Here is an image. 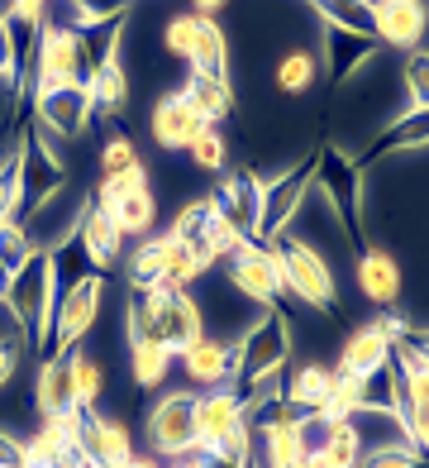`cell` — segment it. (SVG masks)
I'll return each instance as SVG.
<instances>
[{
	"label": "cell",
	"mask_w": 429,
	"mask_h": 468,
	"mask_svg": "<svg viewBox=\"0 0 429 468\" xmlns=\"http://www.w3.org/2000/svg\"><path fill=\"white\" fill-rule=\"evenodd\" d=\"M244 468H263V459H257V454H253V459H248V463H244Z\"/></svg>",
	"instance_id": "58"
},
{
	"label": "cell",
	"mask_w": 429,
	"mask_h": 468,
	"mask_svg": "<svg viewBox=\"0 0 429 468\" xmlns=\"http://www.w3.org/2000/svg\"><path fill=\"white\" fill-rule=\"evenodd\" d=\"M214 216H220L239 239H257V210H263V177L239 167V173H225L220 186L210 191Z\"/></svg>",
	"instance_id": "14"
},
{
	"label": "cell",
	"mask_w": 429,
	"mask_h": 468,
	"mask_svg": "<svg viewBox=\"0 0 429 468\" xmlns=\"http://www.w3.org/2000/svg\"><path fill=\"white\" fill-rule=\"evenodd\" d=\"M319 48H325V77H330L334 91H343V87H349V81L382 53L377 38H362V34H349V29H325Z\"/></svg>",
	"instance_id": "16"
},
{
	"label": "cell",
	"mask_w": 429,
	"mask_h": 468,
	"mask_svg": "<svg viewBox=\"0 0 429 468\" xmlns=\"http://www.w3.org/2000/svg\"><path fill=\"white\" fill-rule=\"evenodd\" d=\"M353 272H358V292L368 296L372 306H382V311L392 306L396 296H401V287H405V278H401V263H396L386 249H377V244L358 249Z\"/></svg>",
	"instance_id": "20"
},
{
	"label": "cell",
	"mask_w": 429,
	"mask_h": 468,
	"mask_svg": "<svg viewBox=\"0 0 429 468\" xmlns=\"http://www.w3.org/2000/svg\"><path fill=\"white\" fill-rule=\"evenodd\" d=\"M210 220H214V201L210 197H191L177 216H172V225H167V234L177 244H191V249H201V239H205V229H210Z\"/></svg>",
	"instance_id": "35"
},
{
	"label": "cell",
	"mask_w": 429,
	"mask_h": 468,
	"mask_svg": "<svg viewBox=\"0 0 429 468\" xmlns=\"http://www.w3.org/2000/svg\"><path fill=\"white\" fill-rule=\"evenodd\" d=\"M186 158H191V167H201V173H220L229 163V144L220 134V124H205V130L186 144Z\"/></svg>",
	"instance_id": "41"
},
{
	"label": "cell",
	"mask_w": 429,
	"mask_h": 468,
	"mask_svg": "<svg viewBox=\"0 0 429 468\" xmlns=\"http://www.w3.org/2000/svg\"><path fill=\"white\" fill-rule=\"evenodd\" d=\"M139 302H143V311H148V321H153V335L162 339L172 354L191 349V345L205 335V315H201L196 302H191V292L153 287V292H143Z\"/></svg>",
	"instance_id": "8"
},
{
	"label": "cell",
	"mask_w": 429,
	"mask_h": 468,
	"mask_svg": "<svg viewBox=\"0 0 429 468\" xmlns=\"http://www.w3.org/2000/svg\"><path fill=\"white\" fill-rule=\"evenodd\" d=\"M405 345H411L420 358H429V330H415V325H411V335H405Z\"/></svg>",
	"instance_id": "55"
},
{
	"label": "cell",
	"mask_w": 429,
	"mask_h": 468,
	"mask_svg": "<svg viewBox=\"0 0 429 468\" xmlns=\"http://www.w3.org/2000/svg\"><path fill=\"white\" fill-rule=\"evenodd\" d=\"M229 287L244 296V302H257V306H277V296H282V272L272 263V249L263 239H244L239 249L229 253Z\"/></svg>",
	"instance_id": "10"
},
{
	"label": "cell",
	"mask_w": 429,
	"mask_h": 468,
	"mask_svg": "<svg viewBox=\"0 0 429 468\" xmlns=\"http://www.w3.org/2000/svg\"><path fill=\"white\" fill-rule=\"evenodd\" d=\"M86 206H91V201H81L77 186L68 182V186L58 191V197H48V201H43L34 216L25 220L29 244H34V249H58L62 239H72L77 225H81V216H86Z\"/></svg>",
	"instance_id": "15"
},
{
	"label": "cell",
	"mask_w": 429,
	"mask_h": 468,
	"mask_svg": "<svg viewBox=\"0 0 429 468\" xmlns=\"http://www.w3.org/2000/svg\"><path fill=\"white\" fill-rule=\"evenodd\" d=\"M148 444L162 459H182L186 450H196V392H167L143 420Z\"/></svg>",
	"instance_id": "9"
},
{
	"label": "cell",
	"mask_w": 429,
	"mask_h": 468,
	"mask_svg": "<svg viewBox=\"0 0 429 468\" xmlns=\"http://www.w3.org/2000/svg\"><path fill=\"white\" fill-rule=\"evenodd\" d=\"M68 358H72L77 407H91V411H96V401H100V392H105V368L96 364V354H81V349H72Z\"/></svg>",
	"instance_id": "39"
},
{
	"label": "cell",
	"mask_w": 429,
	"mask_h": 468,
	"mask_svg": "<svg viewBox=\"0 0 429 468\" xmlns=\"http://www.w3.org/2000/svg\"><path fill=\"white\" fill-rule=\"evenodd\" d=\"M392 358V339H386L377 325H362L343 339V354H339V368L334 373H349V378H368L372 368H382Z\"/></svg>",
	"instance_id": "25"
},
{
	"label": "cell",
	"mask_w": 429,
	"mask_h": 468,
	"mask_svg": "<svg viewBox=\"0 0 429 468\" xmlns=\"http://www.w3.org/2000/svg\"><path fill=\"white\" fill-rule=\"evenodd\" d=\"M34 401L43 420L48 416H68L77 411V388H72V358H43L38 382H34Z\"/></svg>",
	"instance_id": "24"
},
{
	"label": "cell",
	"mask_w": 429,
	"mask_h": 468,
	"mask_svg": "<svg viewBox=\"0 0 429 468\" xmlns=\"http://www.w3.org/2000/svg\"><path fill=\"white\" fill-rule=\"evenodd\" d=\"M100 306H105V272H91V278H81L77 287L58 292V306H53V325H48V345H43V354H48V358H68L81 339L96 330Z\"/></svg>",
	"instance_id": "5"
},
{
	"label": "cell",
	"mask_w": 429,
	"mask_h": 468,
	"mask_svg": "<svg viewBox=\"0 0 429 468\" xmlns=\"http://www.w3.org/2000/svg\"><path fill=\"white\" fill-rule=\"evenodd\" d=\"M134 163H143V158H139V148H134V139H124V134H110V139H105V148H100V158H96V167H100V177H110V173H124V167H134Z\"/></svg>",
	"instance_id": "44"
},
{
	"label": "cell",
	"mask_w": 429,
	"mask_h": 468,
	"mask_svg": "<svg viewBox=\"0 0 429 468\" xmlns=\"http://www.w3.org/2000/svg\"><path fill=\"white\" fill-rule=\"evenodd\" d=\"M167 253H172L167 229H162V234H143V239L134 244V253H129V263H124V282H129V292H134V296H143V292L162 287Z\"/></svg>",
	"instance_id": "23"
},
{
	"label": "cell",
	"mask_w": 429,
	"mask_h": 468,
	"mask_svg": "<svg viewBox=\"0 0 429 468\" xmlns=\"http://www.w3.org/2000/svg\"><path fill=\"white\" fill-rule=\"evenodd\" d=\"M134 191H148V167L143 163H134V167H124V173H110V177H100L96 182V206L100 210H110L115 201H124V197H134Z\"/></svg>",
	"instance_id": "40"
},
{
	"label": "cell",
	"mask_w": 429,
	"mask_h": 468,
	"mask_svg": "<svg viewBox=\"0 0 429 468\" xmlns=\"http://www.w3.org/2000/svg\"><path fill=\"white\" fill-rule=\"evenodd\" d=\"M110 216H115L124 239H143V234H153L158 201H153V191H134V197H124V201L110 206Z\"/></svg>",
	"instance_id": "34"
},
{
	"label": "cell",
	"mask_w": 429,
	"mask_h": 468,
	"mask_svg": "<svg viewBox=\"0 0 429 468\" xmlns=\"http://www.w3.org/2000/svg\"><path fill=\"white\" fill-rule=\"evenodd\" d=\"M372 325H377V330H382L386 339H392V349L401 345V339H405V335H411V321H405V315H401V311H382V315H377V321H372Z\"/></svg>",
	"instance_id": "52"
},
{
	"label": "cell",
	"mask_w": 429,
	"mask_h": 468,
	"mask_svg": "<svg viewBox=\"0 0 429 468\" xmlns=\"http://www.w3.org/2000/svg\"><path fill=\"white\" fill-rule=\"evenodd\" d=\"M186 378L196 382V388H225L229 378H239V354H234L229 339H214V335H201L191 349L177 354Z\"/></svg>",
	"instance_id": "19"
},
{
	"label": "cell",
	"mask_w": 429,
	"mask_h": 468,
	"mask_svg": "<svg viewBox=\"0 0 429 468\" xmlns=\"http://www.w3.org/2000/svg\"><path fill=\"white\" fill-rule=\"evenodd\" d=\"M405 440H411L415 454H429V397L411 401V411H405Z\"/></svg>",
	"instance_id": "48"
},
{
	"label": "cell",
	"mask_w": 429,
	"mask_h": 468,
	"mask_svg": "<svg viewBox=\"0 0 429 468\" xmlns=\"http://www.w3.org/2000/svg\"><path fill=\"white\" fill-rule=\"evenodd\" d=\"M48 5L53 0H10V19H25V25H43V19H48Z\"/></svg>",
	"instance_id": "51"
},
{
	"label": "cell",
	"mask_w": 429,
	"mask_h": 468,
	"mask_svg": "<svg viewBox=\"0 0 429 468\" xmlns=\"http://www.w3.org/2000/svg\"><path fill=\"white\" fill-rule=\"evenodd\" d=\"M196 34H201V15H172L162 25V53L186 62L191 48H196Z\"/></svg>",
	"instance_id": "43"
},
{
	"label": "cell",
	"mask_w": 429,
	"mask_h": 468,
	"mask_svg": "<svg viewBox=\"0 0 429 468\" xmlns=\"http://www.w3.org/2000/svg\"><path fill=\"white\" fill-rule=\"evenodd\" d=\"M86 91H91V111L96 115H120L124 105H129V68H124V48L115 58H105V68L86 81Z\"/></svg>",
	"instance_id": "27"
},
{
	"label": "cell",
	"mask_w": 429,
	"mask_h": 468,
	"mask_svg": "<svg viewBox=\"0 0 429 468\" xmlns=\"http://www.w3.org/2000/svg\"><path fill=\"white\" fill-rule=\"evenodd\" d=\"M415 148H429V111H411V115L386 120L382 130H377V139L362 148V154H353V158H358L362 173H368L372 163L396 158V154H415Z\"/></svg>",
	"instance_id": "17"
},
{
	"label": "cell",
	"mask_w": 429,
	"mask_h": 468,
	"mask_svg": "<svg viewBox=\"0 0 429 468\" xmlns=\"http://www.w3.org/2000/svg\"><path fill=\"white\" fill-rule=\"evenodd\" d=\"M429 5L424 0H372V38L382 48H396L401 58L424 48Z\"/></svg>",
	"instance_id": "13"
},
{
	"label": "cell",
	"mask_w": 429,
	"mask_h": 468,
	"mask_svg": "<svg viewBox=\"0 0 429 468\" xmlns=\"http://www.w3.org/2000/svg\"><path fill=\"white\" fill-rule=\"evenodd\" d=\"M10 278H15V272L0 263V306H5V296H10Z\"/></svg>",
	"instance_id": "56"
},
{
	"label": "cell",
	"mask_w": 429,
	"mask_h": 468,
	"mask_svg": "<svg viewBox=\"0 0 429 468\" xmlns=\"http://www.w3.org/2000/svg\"><path fill=\"white\" fill-rule=\"evenodd\" d=\"M177 91L186 96V105H191V111H196L205 124H220V120L234 115V96H229L225 81H210V77H196V72H191Z\"/></svg>",
	"instance_id": "28"
},
{
	"label": "cell",
	"mask_w": 429,
	"mask_h": 468,
	"mask_svg": "<svg viewBox=\"0 0 429 468\" xmlns=\"http://www.w3.org/2000/svg\"><path fill=\"white\" fill-rule=\"evenodd\" d=\"M401 87H405V111H429V48H415L401 58Z\"/></svg>",
	"instance_id": "37"
},
{
	"label": "cell",
	"mask_w": 429,
	"mask_h": 468,
	"mask_svg": "<svg viewBox=\"0 0 429 468\" xmlns=\"http://www.w3.org/2000/svg\"><path fill=\"white\" fill-rule=\"evenodd\" d=\"M267 249H272L277 272H282V292L300 296L310 311H325V321H334L339 315V287H334V268H330L325 253L306 239H296L291 229L267 239Z\"/></svg>",
	"instance_id": "1"
},
{
	"label": "cell",
	"mask_w": 429,
	"mask_h": 468,
	"mask_svg": "<svg viewBox=\"0 0 429 468\" xmlns=\"http://www.w3.org/2000/svg\"><path fill=\"white\" fill-rule=\"evenodd\" d=\"M310 191H315V148L306 158H296L287 173H277L272 182H263V210H257V239H277L296 216H300V206L310 201Z\"/></svg>",
	"instance_id": "7"
},
{
	"label": "cell",
	"mask_w": 429,
	"mask_h": 468,
	"mask_svg": "<svg viewBox=\"0 0 429 468\" xmlns=\"http://www.w3.org/2000/svg\"><path fill=\"white\" fill-rule=\"evenodd\" d=\"M172 358H177V354H172L167 345H158V339H148V345H129V378H134L143 392H153V388L167 382Z\"/></svg>",
	"instance_id": "32"
},
{
	"label": "cell",
	"mask_w": 429,
	"mask_h": 468,
	"mask_svg": "<svg viewBox=\"0 0 429 468\" xmlns=\"http://www.w3.org/2000/svg\"><path fill=\"white\" fill-rule=\"evenodd\" d=\"M225 5H229V0H191V15H205V19H214Z\"/></svg>",
	"instance_id": "54"
},
{
	"label": "cell",
	"mask_w": 429,
	"mask_h": 468,
	"mask_svg": "<svg viewBox=\"0 0 429 468\" xmlns=\"http://www.w3.org/2000/svg\"><path fill=\"white\" fill-rule=\"evenodd\" d=\"M77 34H81V29H62V25H53V19H43V29H38V48H34V72H29V87H34V91L81 81Z\"/></svg>",
	"instance_id": "12"
},
{
	"label": "cell",
	"mask_w": 429,
	"mask_h": 468,
	"mask_svg": "<svg viewBox=\"0 0 429 468\" xmlns=\"http://www.w3.org/2000/svg\"><path fill=\"white\" fill-rule=\"evenodd\" d=\"M34 120L48 134H58V139H81L86 130H91V120H96L86 81H68V87L34 91Z\"/></svg>",
	"instance_id": "11"
},
{
	"label": "cell",
	"mask_w": 429,
	"mask_h": 468,
	"mask_svg": "<svg viewBox=\"0 0 429 468\" xmlns=\"http://www.w3.org/2000/svg\"><path fill=\"white\" fill-rule=\"evenodd\" d=\"M248 420V401L239 392H225V388H210V392H196V444H210L229 435L234 425Z\"/></svg>",
	"instance_id": "21"
},
{
	"label": "cell",
	"mask_w": 429,
	"mask_h": 468,
	"mask_svg": "<svg viewBox=\"0 0 429 468\" xmlns=\"http://www.w3.org/2000/svg\"><path fill=\"white\" fill-rule=\"evenodd\" d=\"M186 68L196 77H210V81H225V87H229V38L205 15H201V34H196V48H191Z\"/></svg>",
	"instance_id": "26"
},
{
	"label": "cell",
	"mask_w": 429,
	"mask_h": 468,
	"mask_svg": "<svg viewBox=\"0 0 429 468\" xmlns=\"http://www.w3.org/2000/svg\"><path fill=\"white\" fill-rule=\"evenodd\" d=\"M5 306L19 325V339H25V349H38L48 345V325H53V306H58V287H53V259L48 249H34L25 263L15 268L10 278V296Z\"/></svg>",
	"instance_id": "2"
},
{
	"label": "cell",
	"mask_w": 429,
	"mask_h": 468,
	"mask_svg": "<svg viewBox=\"0 0 429 468\" xmlns=\"http://www.w3.org/2000/svg\"><path fill=\"white\" fill-rule=\"evenodd\" d=\"M48 259H53V287L58 292H68V287H77L81 278H91V272H100L96 263H91V253H86V244L77 239H62L58 249H48Z\"/></svg>",
	"instance_id": "33"
},
{
	"label": "cell",
	"mask_w": 429,
	"mask_h": 468,
	"mask_svg": "<svg viewBox=\"0 0 429 468\" xmlns=\"http://www.w3.org/2000/svg\"><path fill=\"white\" fill-rule=\"evenodd\" d=\"M0 468H29V450H25V440L10 435V431H0Z\"/></svg>",
	"instance_id": "49"
},
{
	"label": "cell",
	"mask_w": 429,
	"mask_h": 468,
	"mask_svg": "<svg viewBox=\"0 0 429 468\" xmlns=\"http://www.w3.org/2000/svg\"><path fill=\"white\" fill-rule=\"evenodd\" d=\"M234 354H239V382L248 388V382L267 378V373H282L287 358H291V325H287V311H257V321L239 330V339H234Z\"/></svg>",
	"instance_id": "6"
},
{
	"label": "cell",
	"mask_w": 429,
	"mask_h": 468,
	"mask_svg": "<svg viewBox=\"0 0 429 468\" xmlns=\"http://www.w3.org/2000/svg\"><path fill=\"white\" fill-rule=\"evenodd\" d=\"M330 388H334V368L325 364H300L287 382V401L300 411H325V401H330Z\"/></svg>",
	"instance_id": "29"
},
{
	"label": "cell",
	"mask_w": 429,
	"mask_h": 468,
	"mask_svg": "<svg viewBox=\"0 0 429 468\" xmlns=\"http://www.w3.org/2000/svg\"><path fill=\"white\" fill-rule=\"evenodd\" d=\"M68 186V158H62V139L48 134L43 124L34 120L25 139H19V206H15V220L25 225L34 210L58 197Z\"/></svg>",
	"instance_id": "3"
},
{
	"label": "cell",
	"mask_w": 429,
	"mask_h": 468,
	"mask_svg": "<svg viewBox=\"0 0 429 468\" xmlns=\"http://www.w3.org/2000/svg\"><path fill=\"white\" fill-rule=\"evenodd\" d=\"M120 468H162V463H158V459H143V454H134V459L120 463Z\"/></svg>",
	"instance_id": "57"
},
{
	"label": "cell",
	"mask_w": 429,
	"mask_h": 468,
	"mask_svg": "<svg viewBox=\"0 0 429 468\" xmlns=\"http://www.w3.org/2000/svg\"><path fill=\"white\" fill-rule=\"evenodd\" d=\"M306 435H300V425L287 420L277 425V431H267L263 440H257V459H263V468H300L306 463Z\"/></svg>",
	"instance_id": "30"
},
{
	"label": "cell",
	"mask_w": 429,
	"mask_h": 468,
	"mask_svg": "<svg viewBox=\"0 0 429 468\" xmlns=\"http://www.w3.org/2000/svg\"><path fill=\"white\" fill-rule=\"evenodd\" d=\"M19 358H25V339H0V388L19 373Z\"/></svg>",
	"instance_id": "50"
},
{
	"label": "cell",
	"mask_w": 429,
	"mask_h": 468,
	"mask_svg": "<svg viewBox=\"0 0 429 468\" xmlns=\"http://www.w3.org/2000/svg\"><path fill=\"white\" fill-rule=\"evenodd\" d=\"M0 87L10 91V38H5V25H0Z\"/></svg>",
	"instance_id": "53"
},
{
	"label": "cell",
	"mask_w": 429,
	"mask_h": 468,
	"mask_svg": "<svg viewBox=\"0 0 429 468\" xmlns=\"http://www.w3.org/2000/svg\"><path fill=\"white\" fill-rule=\"evenodd\" d=\"M72 5H77V15H81V25L96 29V25L129 19V5H134V0H72Z\"/></svg>",
	"instance_id": "47"
},
{
	"label": "cell",
	"mask_w": 429,
	"mask_h": 468,
	"mask_svg": "<svg viewBox=\"0 0 429 468\" xmlns=\"http://www.w3.org/2000/svg\"><path fill=\"white\" fill-rule=\"evenodd\" d=\"M358 468H424V459L411 450V444H377L358 459Z\"/></svg>",
	"instance_id": "45"
},
{
	"label": "cell",
	"mask_w": 429,
	"mask_h": 468,
	"mask_svg": "<svg viewBox=\"0 0 429 468\" xmlns=\"http://www.w3.org/2000/svg\"><path fill=\"white\" fill-rule=\"evenodd\" d=\"M29 253H34V244H29V229H25V225H19V220H5V225H0V263L15 272L19 263L29 259Z\"/></svg>",
	"instance_id": "46"
},
{
	"label": "cell",
	"mask_w": 429,
	"mask_h": 468,
	"mask_svg": "<svg viewBox=\"0 0 429 468\" xmlns=\"http://www.w3.org/2000/svg\"><path fill=\"white\" fill-rule=\"evenodd\" d=\"M148 130H153V144L167 148V154H186V144L205 130V120L186 105L182 91H162L153 115H148Z\"/></svg>",
	"instance_id": "18"
},
{
	"label": "cell",
	"mask_w": 429,
	"mask_h": 468,
	"mask_svg": "<svg viewBox=\"0 0 429 468\" xmlns=\"http://www.w3.org/2000/svg\"><path fill=\"white\" fill-rule=\"evenodd\" d=\"M315 72H319V58L310 48H291L282 62H277V91L282 96H306L315 87Z\"/></svg>",
	"instance_id": "36"
},
{
	"label": "cell",
	"mask_w": 429,
	"mask_h": 468,
	"mask_svg": "<svg viewBox=\"0 0 429 468\" xmlns=\"http://www.w3.org/2000/svg\"><path fill=\"white\" fill-rule=\"evenodd\" d=\"M325 29H349L372 38V0H306Z\"/></svg>",
	"instance_id": "31"
},
{
	"label": "cell",
	"mask_w": 429,
	"mask_h": 468,
	"mask_svg": "<svg viewBox=\"0 0 429 468\" xmlns=\"http://www.w3.org/2000/svg\"><path fill=\"white\" fill-rule=\"evenodd\" d=\"M15 206H19V139L0 148V225L15 220Z\"/></svg>",
	"instance_id": "42"
},
{
	"label": "cell",
	"mask_w": 429,
	"mask_h": 468,
	"mask_svg": "<svg viewBox=\"0 0 429 468\" xmlns=\"http://www.w3.org/2000/svg\"><path fill=\"white\" fill-rule=\"evenodd\" d=\"M77 239L86 244V253H91V263H96L100 272H110V268L120 263V253H124V234H120L115 216H110V210H100L96 201L86 206V216H81V225H77Z\"/></svg>",
	"instance_id": "22"
},
{
	"label": "cell",
	"mask_w": 429,
	"mask_h": 468,
	"mask_svg": "<svg viewBox=\"0 0 429 468\" xmlns=\"http://www.w3.org/2000/svg\"><path fill=\"white\" fill-rule=\"evenodd\" d=\"M325 454L334 468H358V459H362V431H358V416H349V420H330V440H325Z\"/></svg>",
	"instance_id": "38"
},
{
	"label": "cell",
	"mask_w": 429,
	"mask_h": 468,
	"mask_svg": "<svg viewBox=\"0 0 429 468\" xmlns=\"http://www.w3.org/2000/svg\"><path fill=\"white\" fill-rule=\"evenodd\" d=\"M315 186L325 191V206L339 216L349 244L362 249V167L349 148L315 144Z\"/></svg>",
	"instance_id": "4"
}]
</instances>
